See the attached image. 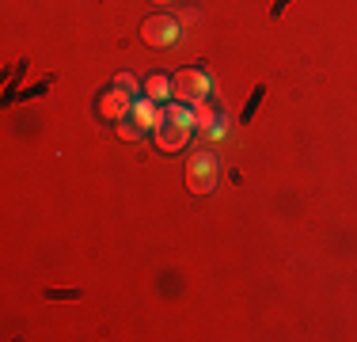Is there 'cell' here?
Returning <instances> with one entry per match:
<instances>
[{"instance_id": "obj_11", "label": "cell", "mask_w": 357, "mask_h": 342, "mask_svg": "<svg viewBox=\"0 0 357 342\" xmlns=\"http://www.w3.org/2000/svg\"><path fill=\"white\" fill-rule=\"evenodd\" d=\"M114 84H118V88H126L130 96H137V91H141L137 76H130V73H118V76H114Z\"/></svg>"}, {"instance_id": "obj_3", "label": "cell", "mask_w": 357, "mask_h": 342, "mask_svg": "<svg viewBox=\"0 0 357 342\" xmlns=\"http://www.w3.org/2000/svg\"><path fill=\"white\" fill-rule=\"evenodd\" d=\"M217 179H220V164L209 149L194 152V156L186 160V186H190L194 194H209L217 186Z\"/></svg>"}, {"instance_id": "obj_8", "label": "cell", "mask_w": 357, "mask_h": 342, "mask_svg": "<svg viewBox=\"0 0 357 342\" xmlns=\"http://www.w3.org/2000/svg\"><path fill=\"white\" fill-rule=\"evenodd\" d=\"M217 122H220V114H217L213 103H209V99L194 103V126H202V130H213Z\"/></svg>"}, {"instance_id": "obj_9", "label": "cell", "mask_w": 357, "mask_h": 342, "mask_svg": "<svg viewBox=\"0 0 357 342\" xmlns=\"http://www.w3.org/2000/svg\"><path fill=\"white\" fill-rule=\"evenodd\" d=\"M114 130H118V137H122V141H137V137H144V130L137 122H133V118H122V122H114Z\"/></svg>"}, {"instance_id": "obj_7", "label": "cell", "mask_w": 357, "mask_h": 342, "mask_svg": "<svg viewBox=\"0 0 357 342\" xmlns=\"http://www.w3.org/2000/svg\"><path fill=\"white\" fill-rule=\"evenodd\" d=\"M144 96H149V99H167V96H172V76H164V73H152L149 76V80H144Z\"/></svg>"}, {"instance_id": "obj_5", "label": "cell", "mask_w": 357, "mask_h": 342, "mask_svg": "<svg viewBox=\"0 0 357 342\" xmlns=\"http://www.w3.org/2000/svg\"><path fill=\"white\" fill-rule=\"evenodd\" d=\"M99 118H103V122H122V118H130V110H133V96L126 88H110V91H103V96H99Z\"/></svg>"}, {"instance_id": "obj_4", "label": "cell", "mask_w": 357, "mask_h": 342, "mask_svg": "<svg viewBox=\"0 0 357 342\" xmlns=\"http://www.w3.org/2000/svg\"><path fill=\"white\" fill-rule=\"evenodd\" d=\"M178 34H183V27H178V20H172V15H152V20H144V27H141L144 46H152V50L175 46Z\"/></svg>"}, {"instance_id": "obj_10", "label": "cell", "mask_w": 357, "mask_h": 342, "mask_svg": "<svg viewBox=\"0 0 357 342\" xmlns=\"http://www.w3.org/2000/svg\"><path fill=\"white\" fill-rule=\"evenodd\" d=\"M262 96H266V88H262V84H259V88H255V96L248 99V107H243V122H251V114H255V110H259V103H262Z\"/></svg>"}, {"instance_id": "obj_2", "label": "cell", "mask_w": 357, "mask_h": 342, "mask_svg": "<svg viewBox=\"0 0 357 342\" xmlns=\"http://www.w3.org/2000/svg\"><path fill=\"white\" fill-rule=\"evenodd\" d=\"M172 96L178 103H202L213 96V76L206 73V68H178V73L172 76Z\"/></svg>"}, {"instance_id": "obj_6", "label": "cell", "mask_w": 357, "mask_h": 342, "mask_svg": "<svg viewBox=\"0 0 357 342\" xmlns=\"http://www.w3.org/2000/svg\"><path fill=\"white\" fill-rule=\"evenodd\" d=\"M130 118L141 126L144 133H149V130L156 133V130H160V122H164V110L156 107V99H149V96H144V99H133V110H130Z\"/></svg>"}, {"instance_id": "obj_12", "label": "cell", "mask_w": 357, "mask_h": 342, "mask_svg": "<svg viewBox=\"0 0 357 342\" xmlns=\"http://www.w3.org/2000/svg\"><path fill=\"white\" fill-rule=\"evenodd\" d=\"M156 4H172V0H156Z\"/></svg>"}, {"instance_id": "obj_1", "label": "cell", "mask_w": 357, "mask_h": 342, "mask_svg": "<svg viewBox=\"0 0 357 342\" xmlns=\"http://www.w3.org/2000/svg\"><path fill=\"white\" fill-rule=\"evenodd\" d=\"M190 130H194V110L190 103H172V107L164 110V122H160L156 130V149L160 152H178L186 141H190Z\"/></svg>"}]
</instances>
